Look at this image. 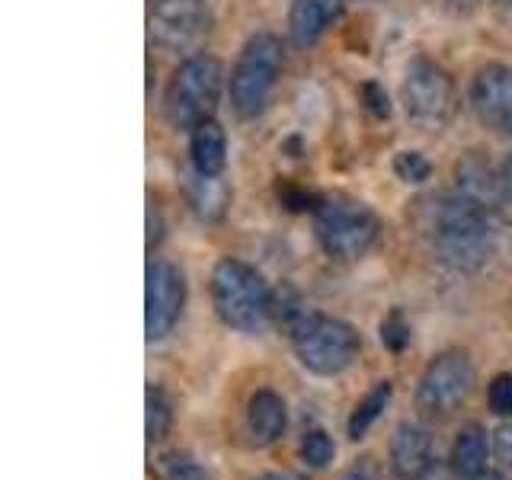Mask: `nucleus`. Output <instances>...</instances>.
Wrapping results in <instances>:
<instances>
[{
    "label": "nucleus",
    "mask_w": 512,
    "mask_h": 480,
    "mask_svg": "<svg viewBox=\"0 0 512 480\" xmlns=\"http://www.w3.org/2000/svg\"><path fill=\"white\" fill-rule=\"evenodd\" d=\"M471 480H506L503 474H496V471H484V474H477V477H471Z\"/></svg>",
    "instance_id": "nucleus-32"
},
{
    "label": "nucleus",
    "mask_w": 512,
    "mask_h": 480,
    "mask_svg": "<svg viewBox=\"0 0 512 480\" xmlns=\"http://www.w3.org/2000/svg\"><path fill=\"white\" fill-rule=\"evenodd\" d=\"M224 87V68L212 55L183 58L173 71L164 96V116L173 128H196L205 119H215V109Z\"/></svg>",
    "instance_id": "nucleus-6"
},
{
    "label": "nucleus",
    "mask_w": 512,
    "mask_h": 480,
    "mask_svg": "<svg viewBox=\"0 0 512 480\" xmlns=\"http://www.w3.org/2000/svg\"><path fill=\"white\" fill-rule=\"evenodd\" d=\"M148 250H154V244H160V221H157V208L148 205Z\"/></svg>",
    "instance_id": "nucleus-29"
},
{
    "label": "nucleus",
    "mask_w": 512,
    "mask_h": 480,
    "mask_svg": "<svg viewBox=\"0 0 512 480\" xmlns=\"http://www.w3.org/2000/svg\"><path fill=\"white\" fill-rule=\"evenodd\" d=\"M487 404L496 416H512V375L503 372V375H496L490 381V388H487Z\"/></svg>",
    "instance_id": "nucleus-25"
},
{
    "label": "nucleus",
    "mask_w": 512,
    "mask_h": 480,
    "mask_svg": "<svg viewBox=\"0 0 512 480\" xmlns=\"http://www.w3.org/2000/svg\"><path fill=\"white\" fill-rule=\"evenodd\" d=\"M144 404H148V413H144V432H148V442L154 445L160 439H167V432L173 426V407H170V397L164 394V388H157V384H148Z\"/></svg>",
    "instance_id": "nucleus-20"
},
{
    "label": "nucleus",
    "mask_w": 512,
    "mask_h": 480,
    "mask_svg": "<svg viewBox=\"0 0 512 480\" xmlns=\"http://www.w3.org/2000/svg\"><path fill=\"white\" fill-rule=\"evenodd\" d=\"M256 480H301V477H295V474H282V471H272V474H260Z\"/></svg>",
    "instance_id": "nucleus-31"
},
{
    "label": "nucleus",
    "mask_w": 512,
    "mask_h": 480,
    "mask_svg": "<svg viewBox=\"0 0 512 480\" xmlns=\"http://www.w3.org/2000/svg\"><path fill=\"white\" fill-rule=\"evenodd\" d=\"M340 16H343V0H292V10H288V39L298 48H308Z\"/></svg>",
    "instance_id": "nucleus-13"
},
{
    "label": "nucleus",
    "mask_w": 512,
    "mask_h": 480,
    "mask_svg": "<svg viewBox=\"0 0 512 480\" xmlns=\"http://www.w3.org/2000/svg\"><path fill=\"white\" fill-rule=\"evenodd\" d=\"M333 455H336V445H333V439L327 436L324 429L304 432V439H301V461L308 464V468H327V464L333 461Z\"/></svg>",
    "instance_id": "nucleus-21"
},
{
    "label": "nucleus",
    "mask_w": 512,
    "mask_h": 480,
    "mask_svg": "<svg viewBox=\"0 0 512 480\" xmlns=\"http://www.w3.org/2000/svg\"><path fill=\"white\" fill-rule=\"evenodd\" d=\"M391 397H394V388H391V381H375L372 388H368V394L356 404V410H352L349 416V423H346V432H349V439H362L368 429L375 426L378 416L388 410L391 404Z\"/></svg>",
    "instance_id": "nucleus-19"
},
{
    "label": "nucleus",
    "mask_w": 512,
    "mask_h": 480,
    "mask_svg": "<svg viewBox=\"0 0 512 480\" xmlns=\"http://www.w3.org/2000/svg\"><path fill=\"white\" fill-rule=\"evenodd\" d=\"M381 224L375 212L359 199L324 196L314 205V237L330 260L352 263L375 247Z\"/></svg>",
    "instance_id": "nucleus-4"
},
{
    "label": "nucleus",
    "mask_w": 512,
    "mask_h": 480,
    "mask_svg": "<svg viewBox=\"0 0 512 480\" xmlns=\"http://www.w3.org/2000/svg\"><path fill=\"white\" fill-rule=\"evenodd\" d=\"M474 384H477V372L468 352L445 349L423 368L420 384H416V410L426 420H442V416L458 410L471 397Z\"/></svg>",
    "instance_id": "nucleus-9"
},
{
    "label": "nucleus",
    "mask_w": 512,
    "mask_h": 480,
    "mask_svg": "<svg viewBox=\"0 0 512 480\" xmlns=\"http://www.w3.org/2000/svg\"><path fill=\"white\" fill-rule=\"evenodd\" d=\"M381 343L391 352H404L410 346V327H407V320L400 311H391L381 320Z\"/></svg>",
    "instance_id": "nucleus-23"
},
{
    "label": "nucleus",
    "mask_w": 512,
    "mask_h": 480,
    "mask_svg": "<svg viewBox=\"0 0 512 480\" xmlns=\"http://www.w3.org/2000/svg\"><path fill=\"white\" fill-rule=\"evenodd\" d=\"M212 29L208 0H148V36L160 52L176 58L202 55Z\"/></svg>",
    "instance_id": "nucleus-7"
},
{
    "label": "nucleus",
    "mask_w": 512,
    "mask_h": 480,
    "mask_svg": "<svg viewBox=\"0 0 512 480\" xmlns=\"http://www.w3.org/2000/svg\"><path fill=\"white\" fill-rule=\"evenodd\" d=\"M500 176H503V196H506V202H512V154L506 157Z\"/></svg>",
    "instance_id": "nucleus-30"
},
{
    "label": "nucleus",
    "mask_w": 512,
    "mask_h": 480,
    "mask_svg": "<svg viewBox=\"0 0 512 480\" xmlns=\"http://www.w3.org/2000/svg\"><path fill=\"white\" fill-rule=\"evenodd\" d=\"M394 173L404 183H423V180H429V160L416 151H400L394 157Z\"/></svg>",
    "instance_id": "nucleus-24"
},
{
    "label": "nucleus",
    "mask_w": 512,
    "mask_h": 480,
    "mask_svg": "<svg viewBox=\"0 0 512 480\" xmlns=\"http://www.w3.org/2000/svg\"><path fill=\"white\" fill-rule=\"evenodd\" d=\"M493 452V436L480 426V423H468L458 429V436L452 442V455H448V468H452L455 477L471 480L477 474L487 471V458Z\"/></svg>",
    "instance_id": "nucleus-15"
},
{
    "label": "nucleus",
    "mask_w": 512,
    "mask_h": 480,
    "mask_svg": "<svg viewBox=\"0 0 512 480\" xmlns=\"http://www.w3.org/2000/svg\"><path fill=\"white\" fill-rule=\"evenodd\" d=\"M189 160L192 170L202 176H221L228 167V138L215 119H205L189 128Z\"/></svg>",
    "instance_id": "nucleus-16"
},
{
    "label": "nucleus",
    "mask_w": 512,
    "mask_h": 480,
    "mask_svg": "<svg viewBox=\"0 0 512 480\" xmlns=\"http://www.w3.org/2000/svg\"><path fill=\"white\" fill-rule=\"evenodd\" d=\"M493 455L500 458V464L512 468V416L493 429Z\"/></svg>",
    "instance_id": "nucleus-26"
},
{
    "label": "nucleus",
    "mask_w": 512,
    "mask_h": 480,
    "mask_svg": "<svg viewBox=\"0 0 512 480\" xmlns=\"http://www.w3.org/2000/svg\"><path fill=\"white\" fill-rule=\"evenodd\" d=\"M186 202L192 208V215H196L199 221H221L224 215H228L231 208V186L221 180V176H202L192 170L186 176Z\"/></svg>",
    "instance_id": "nucleus-18"
},
{
    "label": "nucleus",
    "mask_w": 512,
    "mask_h": 480,
    "mask_svg": "<svg viewBox=\"0 0 512 480\" xmlns=\"http://www.w3.org/2000/svg\"><path fill=\"white\" fill-rule=\"evenodd\" d=\"M426 231L439 263L455 272H477L487 266V260L500 247L503 224L496 208L480 205L455 189L432 199Z\"/></svg>",
    "instance_id": "nucleus-1"
},
{
    "label": "nucleus",
    "mask_w": 512,
    "mask_h": 480,
    "mask_svg": "<svg viewBox=\"0 0 512 480\" xmlns=\"http://www.w3.org/2000/svg\"><path fill=\"white\" fill-rule=\"evenodd\" d=\"M400 100H404L407 119L420 132H442L458 112V90L452 74L426 58H416L407 68Z\"/></svg>",
    "instance_id": "nucleus-8"
},
{
    "label": "nucleus",
    "mask_w": 512,
    "mask_h": 480,
    "mask_svg": "<svg viewBox=\"0 0 512 480\" xmlns=\"http://www.w3.org/2000/svg\"><path fill=\"white\" fill-rule=\"evenodd\" d=\"M160 477L164 480H212L202 464L189 455H167L164 464H160Z\"/></svg>",
    "instance_id": "nucleus-22"
},
{
    "label": "nucleus",
    "mask_w": 512,
    "mask_h": 480,
    "mask_svg": "<svg viewBox=\"0 0 512 480\" xmlns=\"http://www.w3.org/2000/svg\"><path fill=\"white\" fill-rule=\"evenodd\" d=\"M445 4H452V7H474L477 0H445Z\"/></svg>",
    "instance_id": "nucleus-33"
},
{
    "label": "nucleus",
    "mask_w": 512,
    "mask_h": 480,
    "mask_svg": "<svg viewBox=\"0 0 512 480\" xmlns=\"http://www.w3.org/2000/svg\"><path fill=\"white\" fill-rule=\"evenodd\" d=\"M362 93L368 96V109H372L375 116H388V112H391V106H388V93H384L378 84H365Z\"/></svg>",
    "instance_id": "nucleus-28"
},
{
    "label": "nucleus",
    "mask_w": 512,
    "mask_h": 480,
    "mask_svg": "<svg viewBox=\"0 0 512 480\" xmlns=\"http://www.w3.org/2000/svg\"><path fill=\"white\" fill-rule=\"evenodd\" d=\"M212 308L224 327L263 333L276 320V292L250 263L224 256L212 269Z\"/></svg>",
    "instance_id": "nucleus-2"
},
{
    "label": "nucleus",
    "mask_w": 512,
    "mask_h": 480,
    "mask_svg": "<svg viewBox=\"0 0 512 480\" xmlns=\"http://www.w3.org/2000/svg\"><path fill=\"white\" fill-rule=\"evenodd\" d=\"M288 423V413H285V400L276 391H256L247 404V432L253 445H272L282 439Z\"/></svg>",
    "instance_id": "nucleus-17"
},
{
    "label": "nucleus",
    "mask_w": 512,
    "mask_h": 480,
    "mask_svg": "<svg viewBox=\"0 0 512 480\" xmlns=\"http://www.w3.org/2000/svg\"><path fill=\"white\" fill-rule=\"evenodd\" d=\"M282 61V39L272 36V32H256L244 42L228 80L231 106L240 119H256L266 109L282 74Z\"/></svg>",
    "instance_id": "nucleus-5"
},
{
    "label": "nucleus",
    "mask_w": 512,
    "mask_h": 480,
    "mask_svg": "<svg viewBox=\"0 0 512 480\" xmlns=\"http://www.w3.org/2000/svg\"><path fill=\"white\" fill-rule=\"evenodd\" d=\"M432 461H436V445H432L429 429L420 423H400L388 445V468L397 480H420Z\"/></svg>",
    "instance_id": "nucleus-12"
},
{
    "label": "nucleus",
    "mask_w": 512,
    "mask_h": 480,
    "mask_svg": "<svg viewBox=\"0 0 512 480\" xmlns=\"http://www.w3.org/2000/svg\"><path fill=\"white\" fill-rule=\"evenodd\" d=\"M471 109L496 135H512V64H484L471 80Z\"/></svg>",
    "instance_id": "nucleus-11"
},
{
    "label": "nucleus",
    "mask_w": 512,
    "mask_h": 480,
    "mask_svg": "<svg viewBox=\"0 0 512 480\" xmlns=\"http://www.w3.org/2000/svg\"><path fill=\"white\" fill-rule=\"evenodd\" d=\"M279 199H282V205L288 208V212H308V208L314 212V205H317V199L311 196V192L295 189V186H282Z\"/></svg>",
    "instance_id": "nucleus-27"
},
{
    "label": "nucleus",
    "mask_w": 512,
    "mask_h": 480,
    "mask_svg": "<svg viewBox=\"0 0 512 480\" xmlns=\"http://www.w3.org/2000/svg\"><path fill=\"white\" fill-rule=\"evenodd\" d=\"M295 359L308 368L311 375L333 378L343 375L346 368L359 359L362 340L352 324L330 314L304 311L292 327H288Z\"/></svg>",
    "instance_id": "nucleus-3"
},
{
    "label": "nucleus",
    "mask_w": 512,
    "mask_h": 480,
    "mask_svg": "<svg viewBox=\"0 0 512 480\" xmlns=\"http://www.w3.org/2000/svg\"><path fill=\"white\" fill-rule=\"evenodd\" d=\"M186 304V279L173 263L157 260L148 266V285H144V333L148 343H160L180 324Z\"/></svg>",
    "instance_id": "nucleus-10"
},
{
    "label": "nucleus",
    "mask_w": 512,
    "mask_h": 480,
    "mask_svg": "<svg viewBox=\"0 0 512 480\" xmlns=\"http://www.w3.org/2000/svg\"><path fill=\"white\" fill-rule=\"evenodd\" d=\"M496 4H500V7H503V10H506L509 16H512V0H496Z\"/></svg>",
    "instance_id": "nucleus-34"
},
{
    "label": "nucleus",
    "mask_w": 512,
    "mask_h": 480,
    "mask_svg": "<svg viewBox=\"0 0 512 480\" xmlns=\"http://www.w3.org/2000/svg\"><path fill=\"white\" fill-rule=\"evenodd\" d=\"M455 189L461 192V196H468V199L487 205V208H500V202H506L503 176L477 154H468L455 164Z\"/></svg>",
    "instance_id": "nucleus-14"
}]
</instances>
